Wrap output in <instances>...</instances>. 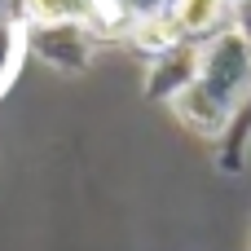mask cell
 I'll return each instance as SVG.
<instances>
[{"mask_svg": "<svg viewBox=\"0 0 251 251\" xmlns=\"http://www.w3.org/2000/svg\"><path fill=\"white\" fill-rule=\"evenodd\" d=\"M4 9H9V13H18V0H0V13H4Z\"/></svg>", "mask_w": 251, "mask_h": 251, "instance_id": "cell-11", "label": "cell"}, {"mask_svg": "<svg viewBox=\"0 0 251 251\" xmlns=\"http://www.w3.org/2000/svg\"><path fill=\"white\" fill-rule=\"evenodd\" d=\"M229 9L234 0H172V18L190 40H207L212 31H221Z\"/></svg>", "mask_w": 251, "mask_h": 251, "instance_id": "cell-6", "label": "cell"}, {"mask_svg": "<svg viewBox=\"0 0 251 251\" xmlns=\"http://www.w3.org/2000/svg\"><path fill=\"white\" fill-rule=\"evenodd\" d=\"M128 26H132V31H128V40H132L141 53H150V57H159V53H168L172 44L190 40V35L176 26L172 9H168V13H150V18H132Z\"/></svg>", "mask_w": 251, "mask_h": 251, "instance_id": "cell-7", "label": "cell"}, {"mask_svg": "<svg viewBox=\"0 0 251 251\" xmlns=\"http://www.w3.org/2000/svg\"><path fill=\"white\" fill-rule=\"evenodd\" d=\"M199 57H203V40H181L168 53H159L146 71V97L154 101H172L185 84L199 79Z\"/></svg>", "mask_w": 251, "mask_h": 251, "instance_id": "cell-3", "label": "cell"}, {"mask_svg": "<svg viewBox=\"0 0 251 251\" xmlns=\"http://www.w3.org/2000/svg\"><path fill=\"white\" fill-rule=\"evenodd\" d=\"M18 22H88V26H110V9L101 0H18Z\"/></svg>", "mask_w": 251, "mask_h": 251, "instance_id": "cell-5", "label": "cell"}, {"mask_svg": "<svg viewBox=\"0 0 251 251\" xmlns=\"http://www.w3.org/2000/svg\"><path fill=\"white\" fill-rule=\"evenodd\" d=\"M234 26H238V31H243V35L251 40V0H247V4H238V9H234Z\"/></svg>", "mask_w": 251, "mask_h": 251, "instance_id": "cell-10", "label": "cell"}, {"mask_svg": "<svg viewBox=\"0 0 251 251\" xmlns=\"http://www.w3.org/2000/svg\"><path fill=\"white\" fill-rule=\"evenodd\" d=\"M172 115H176L190 132H199V137H221L225 124H229V115H234V106H229L225 97H216L203 79H194V84H185V88L172 97Z\"/></svg>", "mask_w": 251, "mask_h": 251, "instance_id": "cell-4", "label": "cell"}, {"mask_svg": "<svg viewBox=\"0 0 251 251\" xmlns=\"http://www.w3.org/2000/svg\"><path fill=\"white\" fill-rule=\"evenodd\" d=\"M238 4H247V0H234V9H238Z\"/></svg>", "mask_w": 251, "mask_h": 251, "instance_id": "cell-12", "label": "cell"}, {"mask_svg": "<svg viewBox=\"0 0 251 251\" xmlns=\"http://www.w3.org/2000/svg\"><path fill=\"white\" fill-rule=\"evenodd\" d=\"M22 26H26L22 40L40 62H49L53 71H71V75L88 71L97 53V26L88 22H22Z\"/></svg>", "mask_w": 251, "mask_h": 251, "instance_id": "cell-2", "label": "cell"}, {"mask_svg": "<svg viewBox=\"0 0 251 251\" xmlns=\"http://www.w3.org/2000/svg\"><path fill=\"white\" fill-rule=\"evenodd\" d=\"M199 79L225 97L229 106H238L251 93V40L229 22L221 31H212L203 40V57H199Z\"/></svg>", "mask_w": 251, "mask_h": 251, "instance_id": "cell-1", "label": "cell"}, {"mask_svg": "<svg viewBox=\"0 0 251 251\" xmlns=\"http://www.w3.org/2000/svg\"><path fill=\"white\" fill-rule=\"evenodd\" d=\"M119 9H124V18L132 22V18H150V13H168V9H172V0H119Z\"/></svg>", "mask_w": 251, "mask_h": 251, "instance_id": "cell-9", "label": "cell"}, {"mask_svg": "<svg viewBox=\"0 0 251 251\" xmlns=\"http://www.w3.org/2000/svg\"><path fill=\"white\" fill-rule=\"evenodd\" d=\"M247 141H251V93L234 106V115H229L225 132H221L216 163H221L225 172H238V168H243V150H247Z\"/></svg>", "mask_w": 251, "mask_h": 251, "instance_id": "cell-8", "label": "cell"}]
</instances>
